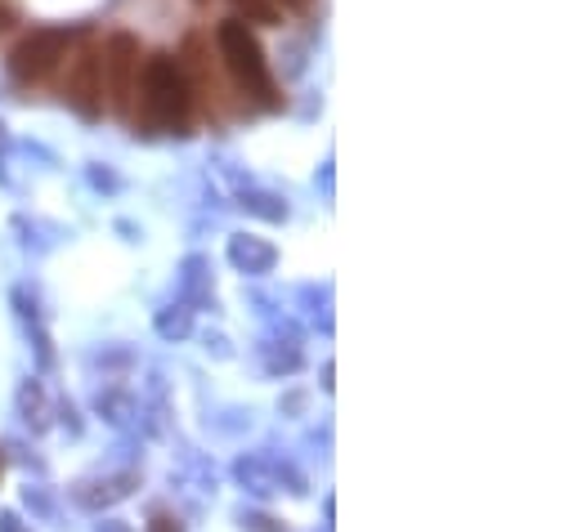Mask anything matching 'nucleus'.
<instances>
[{
    "label": "nucleus",
    "mask_w": 578,
    "mask_h": 532,
    "mask_svg": "<svg viewBox=\"0 0 578 532\" xmlns=\"http://www.w3.org/2000/svg\"><path fill=\"white\" fill-rule=\"evenodd\" d=\"M14 18H18V10L10 5V0H0V31H10V27H14Z\"/></svg>",
    "instance_id": "7"
},
{
    "label": "nucleus",
    "mask_w": 578,
    "mask_h": 532,
    "mask_svg": "<svg viewBox=\"0 0 578 532\" xmlns=\"http://www.w3.org/2000/svg\"><path fill=\"white\" fill-rule=\"evenodd\" d=\"M278 10H297V14H305V10H314V0H274Z\"/></svg>",
    "instance_id": "8"
},
{
    "label": "nucleus",
    "mask_w": 578,
    "mask_h": 532,
    "mask_svg": "<svg viewBox=\"0 0 578 532\" xmlns=\"http://www.w3.org/2000/svg\"><path fill=\"white\" fill-rule=\"evenodd\" d=\"M135 99H139V126L153 130V135H185L193 122L189 76L171 54L143 59L139 81H135Z\"/></svg>",
    "instance_id": "1"
},
{
    "label": "nucleus",
    "mask_w": 578,
    "mask_h": 532,
    "mask_svg": "<svg viewBox=\"0 0 578 532\" xmlns=\"http://www.w3.org/2000/svg\"><path fill=\"white\" fill-rule=\"evenodd\" d=\"M72 31L67 27H32L10 54V76L18 86H41L46 76L67 59Z\"/></svg>",
    "instance_id": "4"
},
{
    "label": "nucleus",
    "mask_w": 578,
    "mask_h": 532,
    "mask_svg": "<svg viewBox=\"0 0 578 532\" xmlns=\"http://www.w3.org/2000/svg\"><path fill=\"white\" fill-rule=\"evenodd\" d=\"M67 72H63V99L67 107H77L86 122H95L103 112V67H99V46L86 41L72 59H63Z\"/></svg>",
    "instance_id": "5"
},
{
    "label": "nucleus",
    "mask_w": 578,
    "mask_h": 532,
    "mask_svg": "<svg viewBox=\"0 0 578 532\" xmlns=\"http://www.w3.org/2000/svg\"><path fill=\"white\" fill-rule=\"evenodd\" d=\"M99 67H103V94L108 107L117 117H130V103H135V81H139V67H143V50H139V36L135 31H113L99 50Z\"/></svg>",
    "instance_id": "3"
},
{
    "label": "nucleus",
    "mask_w": 578,
    "mask_h": 532,
    "mask_svg": "<svg viewBox=\"0 0 578 532\" xmlns=\"http://www.w3.org/2000/svg\"><path fill=\"white\" fill-rule=\"evenodd\" d=\"M229 5L238 10L242 23H265V27H278L282 23V10L274 5V0H229Z\"/></svg>",
    "instance_id": "6"
},
{
    "label": "nucleus",
    "mask_w": 578,
    "mask_h": 532,
    "mask_svg": "<svg viewBox=\"0 0 578 532\" xmlns=\"http://www.w3.org/2000/svg\"><path fill=\"white\" fill-rule=\"evenodd\" d=\"M153 523H158V528H153V532H171V519H166V515H158V519H153ZM175 532H179V528H175Z\"/></svg>",
    "instance_id": "9"
},
{
    "label": "nucleus",
    "mask_w": 578,
    "mask_h": 532,
    "mask_svg": "<svg viewBox=\"0 0 578 532\" xmlns=\"http://www.w3.org/2000/svg\"><path fill=\"white\" fill-rule=\"evenodd\" d=\"M215 46H221V63L229 72V81L261 107H282V94H278V81L265 63V50L256 41V31H251L242 18H229L215 27Z\"/></svg>",
    "instance_id": "2"
}]
</instances>
